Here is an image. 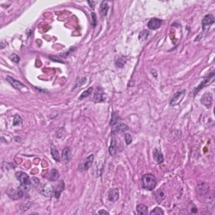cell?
Masks as SVG:
<instances>
[{"mask_svg": "<svg viewBox=\"0 0 215 215\" xmlns=\"http://www.w3.org/2000/svg\"><path fill=\"white\" fill-rule=\"evenodd\" d=\"M142 187L148 191H152L157 186V178L152 174H145L141 178Z\"/></svg>", "mask_w": 215, "mask_h": 215, "instance_id": "6da1fadb", "label": "cell"}, {"mask_svg": "<svg viewBox=\"0 0 215 215\" xmlns=\"http://www.w3.org/2000/svg\"><path fill=\"white\" fill-rule=\"evenodd\" d=\"M15 176L17 179L20 181V187L25 190V192H28L32 184L29 176L24 172H18L15 173Z\"/></svg>", "mask_w": 215, "mask_h": 215, "instance_id": "7a4b0ae2", "label": "cell"}, {"mask_svg": "<svg viewBox=\"0 0 215 215\" xmlns=\"http://www.w3.org/2000/svg\"><path fill=\"white\" fill-rule=\"evenodd\" d=\"M25 190L21 187H19L18 188H9L7 190V194L9 195L10 198L13 200H19L24 196Z\"/></svg>", "mask_w": 215, "mask_h": 215, "instance_id": "3957f363", "label": "cell"}, {"mask_svg": "<svg viewBox=\"0 0 215 215\" xmlns=\"http://www.w3.org/2000/svg\"><path fill=\"white\" fill-rule=\"evenodd\" d=\"M185 93H186L185 89H180V90L176 92L175 95L173 96V98H172V100H171V103H170L171 106H176V105L179 104L183 99V98L185 97Z\"/></svg>", "mask_w": 215, "mask_h": 215, "instance_id": "277c9868", "label": "cell"}, {"mask_svg": "<svg viewBox=\"0 0 215 215\" xmlns=\"http://www.w3.org/2000/svg\"><path fill=\"white\" fill-rule=\"evenodd\" d=\"M112 125V130H113V132L114 133H123V132H125L129 130V127L126 124H124V122H121L120 119H119L118 121H116L115 123H114Z\"/></svg>", "mask_w": 215, "mask_h": 215, "instance_id": "5b68a950", "label": "cell"}, {"mask_svg": "<svg viewBox=\"0 0 215 215\" xmlns=\"http://www.w3.org/2000/svg\"><path fill=\"white\" fill-rule=\"evenodd\" d=\"M40 192L41 194L47 198H51L52 196L55 195V187H53L51 184H45L41 186Z\"/></svg>", "mask_w": 215, "mask_h": 215, "instance_id": "8992f818", "label": "cell"}, {"mask_svg": "<svg viewBox=\"0 0 215 215\" xmlns=\"http://www.w3.org/2000/svg\"><path fill=\"white\" fill-rule=\"evenodd\" d=\"M213 79H214V72H213L209 76V77H206V78L202 81V83L197 87V88H196L195 90H194V92H193V95L195 96V95L197 94L200 90H201V89H202L204 87L209 86V85L213 81Z\"/></svg>", "mask_w": 215, "mask_h": 215, "instance_id": "52a82bcc", "label": "cell"}, {"mask_svg": "<svg viewBox=\"0 0 215 215\" xmlns=\"http://www.w3.org/2000/svg\"><path fill=\"white\" fill-rule=\"evenodd\" d=\"M93 160H94V155H93V154H90V155L85 159L84 161L79 166V171L83 172V171H87V170L89 169L92 166V165Z\"/></svg>", "mask_w": 215, "mask_h": 215, "instance_id": "ba28073f", "label": "cell"}, {"mask_svg": "<svg viewBox=\"0 0 215 215\" xmlns=\"http://www.w3.org/2000/svg\"><path fill=\"white\" fill-rule=\"evenodd\" d=\"M214 17H213V14H207L206 16H204V18H203V20H202V25L203 31L209 30V27L214 23Z\"/></svg>", "mask_w": 215, "mask_h": 215, "instance_id": "9c48e42d", "label": "cell"}, {"mask_svg": "<svg viewBox=\"0 0 215 215\" xmlns=\"http://www.w3.org/2000/svg\"><path fill=\"white\" fill-rule=\"evenodd\" d=\"M93 100L95 103H101L104 102L105 100V94L103 90V88L98 87L94 92V96H93Z\"/></svg>", "mask_w": 215, "mask_h": 215, "instance_id": "30bf717a", "label": "cell"}, {"mask_svg": "<svg viewBox=\"0 0 215 215\" xmlns=\"http://www.w3.org/2000/svg\"><path fill=\"white\" fill-rule=\"evenodd\" d=\"M119 198V190L116 187L111 188L108 192V199L111 202H116Z\"/></svg>", "mask_w": 215, "mask_h": 215, "instance_id": "8fae6325", "label": "cell"}, {"mask_svg": "<svg viewBox=\"0 0 215 215\" xmlns=\"http://www.w3.org/2000/svg\"><path fill=\"white\" fill-rule=\"evenodd\" d=\"M162 25V20H160V19H157V18H153L148 22V25L147 26L150 29H152V30H155V29H159Z\"/></svg>", "mask_w": 215, "mask_h": 215, "instance_id": "7c38bea8", "label": "cell"}, {"mask_svg": "<svg viewBox=\"0 0 215 215\" xmlns=\"http://www.w3.org/2000/svg\"><path fill=\"white\" fill-rule=\"evenodd\" d=\"M201 103L207 108H210L213 104V95L206 92L201 98Z\"/></svg>", "mask_w": 215, "mask_h": 215, "instance_id": "4fadbf2b", "label": "cell"}, {"mask_svg": "<svg viewBox=\"0 0 215 215\" xmlns=\"http://www.w3.org/2000/svg\"><path fill=\"white\" fill-rule=\"evenodd\" d=\"M7 81H9V83H10V85H11L13 88H14L15 89H17V90H20L21 88H25V84H23V83L20 82V81H17L16 79L13 78V77H7Z\"/></svg>", "mask_w": 215, "mask_h": 215, "instance_id": "5bb4252c", "label": "cell"}, {"mask_svg": "<svg viewBox=\"0 0 215 215\" xmlns=\"http://www.w3.org/2000/svg\"><path fill=\"white\" fill-rule=\"evenodd\" d=\"M117 149H118L117 140H116V138L113 135L112 138H111V143H110V145H109V149H108V151H109V154H110L111 156H114L115 154L117 153Z\"/></svg>", "mask_w": 215, "mask_h": 215, "instance_id": "9a60e30c", "label": "cell"}, {"mask_svg": "<svg viewBox=\"0 0 215 215\" xmlns=\"http://www.w3.org/2000/svg\"><path fill=\"white\" fill-rule=\"evenodd\" d=\"M62 160L65 163H68L71 159H72V152L71 149L69 147H65L64 150L62 151Z\"/></svg>", "mask_w": 215, "mask_h": 215, "instance_id": "2e32d148", "label": "cell"}, {"mask_svg": "<svg viewBox=\"0 0 215 215\" xmlns=\"http://www.w3.org/2000/svg\"><path fill=\"white\" fill-rule=\"evenodd\" d=\"M59 172L56 169H51L49 172L47 173L46 178L49 180L50 182H55L58 179Z\"/></svg>", "mask_w": 215, "mask_h": 215, "instance_id": "e0dca14e", "label": "cell"}, {"mask_svg": "<svg viewBox=\"0 0 215 215\" xmlns=\"http://www.w3.org/2000/svg\"><path fill=\"white\" fill-rule=\"evenodd\" d=\"M154 159L158 164H161L164 161V157H163L162 152L158 149H156L154 150Z\"/></svg>", "mask_w": 215, "mask_h": 215, "instance_id": "ac0fdd59", "label": "cell"}, {"mask_svg": "<svg viewBox=\"0 0 215 215\" xmlns=\"http://www.w3.org/2000/svg\"><path fill=\"white\" fill-rule=\"evenodd\" d=\"M64 188H65L64 182H63V181H61V183H59L58 186L56 187H55V195L54 196H55L56 198H60V195H61L62 191L64 190Z\"/></svg>", "mask_w": 215, "mask_h": 215, "instance_id": "d6986e66", "label": "cell"}, {"mask_svg": "<svg viewBox=\"0 0 215 215\" xmlns=\"http://www.w3.org/2000/svg\"><path fill=\"white\" fill-rule=\"evenodd\" d=\"M108 3L106 1H103L100 5V12L101 13L104 15V16H106L108 14Z\"/></svg>", "mask_w": 215, "mask_h": 215, "instance_id": "ffe728a7", "label": "cell"}, {"mask_svg": "<svg viewBox=\"0 0 215 215\" xmlns=\"http://www.w3.org/2000/svg\"><path fill=\"white\" fill-rule=\"evenodd\" d=\"M137 212L139 214H147L148 213V208L145 204H138L137 205Z\"/></svg>", "mask_w": 215, "mask_h": 215, "instance_id": "44dd1931", "label": "cell"}, {"mask_svg": "<svg viewBox=\"0 0 215 215\" xmlns=\"http://www.w3.org/2000/svg\"><path fill=\"white\" fill-rule=\"evenodd\" d=\"M51 153L53 159H54L55 161H60V160H61L60 153H59V151L57 150V149H56L55 147H51Z\"/></svg>", "mask_w": 215, "mask_h": 215, "instance_id": "7402d4cb", "label": "cell"}, {"mask_svg": "<svg viewBox=\"0 0 215 215\" xmlns=\"http://www.w3.org/2000/svg\"><path fill=\"white\" fill-rule=\"evenodd\" d=\"M86 81H87V77H78V78L77 79L75 85H74V87H73V90L76 89V88H79V87H81V86H82L84 83H86Z\"/></svg>", "mask_w": 215, "mask_h": 215, "instance_id": "603a6c76", "label": "cell"}, {"mask_svg": "<svg viewBox=\"0 0 215 215\" xmlns=\"http://www.w3.org/2000/svg\"><path fill=\"white\" fill-rule=\"evenodd\" d=\"M165 197H166V193H165V192H164L163 190L160 189V190H158V191H157V196H156L157 202H161V201L164 200V198H165Z\"/></svg>", "mask_w": 215, "mask_h": 215, "instance_id": "cb8c5ba5", "label": "cell"}, {"mask_svg": "<svg viewBox=\"0 0 215 215\" xmlns=\"http://www.w3.org/2000/svg\"><path fill=\"white\" fill-rule=\"evenodd\" d=\"M23 123V119L20 117V115H15L14 117H13V126H18V125H20V124H21Z\"/></svg>", "mask_w": 215, "mask_h": 215, "instance_id": "d4e9b609", "label": "cell"}, {"mask_svg": "<svg viewBox=\"0 0 215 215\" xmlns=\"http://www.w3.org/2000/svg\"><path fill=\"white\" fill-rule=\"evenodd\" d=\"M92 91H93L92 88H89L88 90H86V91H84L83 92H82V93H81V96L79 97V99H80V100H81V99H83V98H85L86 97H88L89 95L92 94Z\"/></svg>", "mask_w": 215, "mask_h": 215, "instance_id": "484cf974", "label": "cell"}, {"mask_svg": "<svg viewBox=\"0 0 215 215\" xmlns=\"http://www.w3.org/2000/svg\"><path fill=\"white\" fill-rule=\"evenodd\" d=\"M125 59H124L123 57H119V58L117 59V61L115 62V64L118 67H123L124 65L125 64Z\"/></svg>", "mask_w": 215, "mask_h": 215, "instance_id": "4316f807", "label": "cell"}, {"mask_svg": "<svg viewBox=\"0 0 215 215\" xmlns=\"http://www.w3.org/2000/svg\"><path fill=\"white\" fill-rule=\"evenodd\" d=\"M150 214H155V215H160V214H164V211H163L162 209H160V208H155V209L151 211V212L150 213Z\"/></svg>", "mask_w": 215, "mask_h": 215, "instance_id": "83f0119b", "label": "cell"}, {"mask_svg": "<svg viewBox=\"0 0 215 215\" xmlns=\"http://www.w3.org/2000/svg\"><path fill=\"white\" fill-rule=\"evenodd\" d=\"M148 36H149V32L146 31V30H144L142 32H140V36H139V39L141 40H145Z\"/></svg>", "mask_w": 215, "mask_h": 215, "instance_id": "f1b7e54d", "label": "cell"}, {"mask_svg": "<svg viewBox=\"0 0 215 215\" xmlns=\"http://www.w3.org/2000/svg\"><path fill=\"white\" fill-rule=\"evenodd\" d=\"M10 60L12 61V62H15V63H19V62H20V56L18 55H16V54H12V55L9 56Z\"/></svg>", "mask_w": 215, "mask_h": 215, "instance_id": "f546056e", "label": "cell"}, {"mask_svg": "<svg viewBox=\"0 0 215 215\" xmlns=\"http://www.w3.org/2000/svg\"><path fill=\"white\" fill-rule=\"evenodd\" d=\"M91 16H92V26L94 27L97 25V15H96V13H91Z\"/></svg>", "mask_w": 215, "mask_h": 215, "instance_id": "4dcf8cb0", "label": "cell"}, {"mask_svg": "<svg viewBox=\"0 0 215 215\" xmlns=\"http://www.w3.org/2000/svg\"><path fill=\"white\" fill-rule=\"evenodd\" d=\"M124 138H125V142H126L127 145H130L132 142V137L130 134H125Z\"/></svg>", "mask_w": 215, "mask_h": 215, "instance_id": "1f68e13d", "label": "cell"}, {"mask_svg": "<svg viewBox=\"0 0 215 215\" xmlns=\"http://www.w3.org/2000/svg\"><path fill=\"white\" fill-rule=\"evenodd\" d=\"M49 58L51 59V60H52L53 62H62L61 60L59 58H57V57H53V56H49Z\"/></svg>", "mask_w": 215, "mask_h": 215, "instance_id": "d6a6232c", "label": "cell"}, {"mask_svg": "<svg viewBox=\"0 0 215 215\" xmlns=\"http://www.w3.org/2000/svg\"><path fill=\"white\" fill-rule=\"evenodd\" d=\"M98 214H108L109 213L108 211H105V210H100V211H98Z\"/></svg>", "mask_w": 215, "mask_h": 215, "instance_id": "836d02e7", "label": "cell"}, {"mask_svg": "<svg viewBox=\"0 0 215 215\" xmlns=\"http://www.w3.org/2000/svg\"><path fill=\"white\" fill-rule=\"evenodd\" d=\"M88 3L90 5V7H91L92 9H94L95 8V3L94 2H91V1H88Z\"/></svg>", "mask_w": 215, "mask_h": 215, "instance_id": "e575fe53", "label": "cell"}]
</instances>
